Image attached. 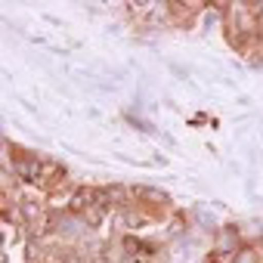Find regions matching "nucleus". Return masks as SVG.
<instances>
[{"label": "nucleus", "instance_id": "f257e3e1", "mask_svg": "<svg viewBox=\"0 0 263 263\" xmlns=\"http://www.w3.org/2000/svg\"><path fill=\"white\" fill-rule=\"evenodd\" d=\"M65 180V167L62 164H53V161H41V174H37V186L44 189H53Z\"/></svg>", "mask_w": 263, "mask_h": 263}]
</instances>
